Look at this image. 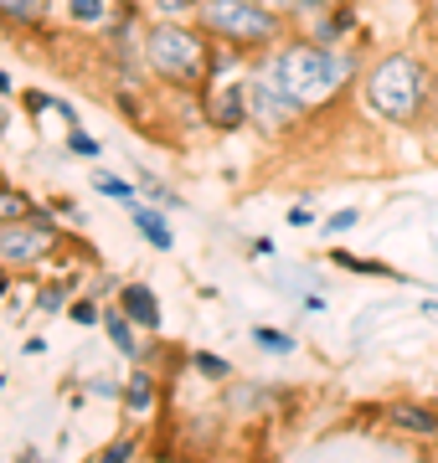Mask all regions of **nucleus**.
<instances>
[{
    "label": "nucleus",
    "mask_w": 438,
    "mask_h": 463,
    "mask_svg": "<svg viewBox=\"0 0 438 463\" xmlns=\"http://www.w3.org/2000/svg\"><path fill=\"white\" fill-rule=\"evenodd\" d=\"M150 392H155V381L139 371V376L124 386V402H129V412H145V407H150Z\"/></svg>",
    "instance_id": "f8f14e48"
},
{
    "label": "nucleus",
    "mask_w": 438,
    "mask_h": 463,
    "mask_svg": "<svg viewBox=\"0 0 438 463\" xmlns=\"http://www.w3.org/2000/svg\"><path fill=\"white\" fill-rule=\"evenodd\" d=\"M371 109L382 118H413L423 103V67L413 57H387L371 72Z\"/></svg>",
    "instance_id": "7ed1b4c3"
},
{
    "label": "nucleus",
    "mask_w": 438,
    "mask_h": 463,
    "mask_svg": "<svg viewBox=\"0 0 438 463\" xmlns=\"http://www.w3.org/2000/svg\"><path fill=\"white\" fill-rule=\"evenodd\" d=\"M243 118H248V88H227L217 99V124L222 129H237Z\"/></svg>",
    "instance_id": "6e6552de"
},
{
    "label": "nucleus",
    "mask_w": 438,
    "mask_h": 463,
    "mask_svg": "<svg viewBox=\"0 0 438 463\" xmlns=\"http://www.w3.org/2000/svg\"><path fill=\"white\" fill-rule=\"evenodd\" d=\"M0 11H5V16H16V21H32L36 16V0H0Z\"/></svg>",
    "instance_id": "6ab92c4d"
},
{
    "label": "nucleus",
    "mask_w": 438,
    "mask_h": 463,
    "mask_svg": "<svg viewBox=\"0 0 438 463\" xmlns=\"http://www.w3.org/2000/svg\"><path fill=\"white\" fill-rule=\"evenodd\" d=\"M103 330H109V340H114L124 355H135V330H129V315L119 309V315H103Z\"/></svg>",
    "instance_id": "9b49d317"
},
{
    "label": "nucleus",
    "mask_w": 438,
    "mask_h": 463,
    "mask_svg": "<svg viewBox=\"0 0 438 463\" xmlns=\"http://www.w3.org/2000/svg\"><path fill=\"white\" fill-rule=\"evenodd\" d=\"M36 304H42V309H62V288H42Z\"/></svg>",
    "instance_id": "393cba45"
},
{
    "label": "nucleus",
    "mask_w": 438,
    "mask_h": 463,
    "mask_svg": "<svg viewBox=\"0 0 438 463\" xmlns=\"http://www.w3.org/2000/svg\"><path fill=\"white\" fill-rule=\"evenodd\" d=\"M26 216H36V206L21 191H0V227H11V222H26Z\"/></svg>",
    "instance_id": "9d476101"
},
{
    "label": "nucleus",
    "mask_w": 438,
    "mask_h": 463,
    "mask_svg": "<svg viewBox=\"0 0 438 463\" xmlns=\"http://www.w3.org/2000/svg\"><path fill=\"white\" fill-rule=\"evenodd\" d=\"M135 222H139V232L150 237L155 248H170V227H166V222H160L155 212H135Z\"/></svg>",
    "instance_id": "ddd939ff"
},
{
    "label": "nucleus",
    "mask_w": 438,
    "mask_h": 463,
    "mask_svg": "<svg viewBox=\"0 0 438 463\" xmlns=\"http://www.w3.org/2000/svg\"><path fill=\"white\" fill-rule=\"evenodd\" d=\"M103 11H109L103 0H68V16H72V21H83V26H93V21H103Z\"/></svg>",
    "instance_id": "2eb2a0df"
},
{
    "label": "nucleus",
    "mask_w": 438,
    "mask_h": 463,
    "mask_svg": "<svg viewBox=\"0 0 438 463\" xmlns=\"http://www.w3.org/2000/svg\"><path fill=\"white\" fill-rule=\"evenodd\" d=\"M248 109H258L263 129H284V124H294L300 103H294V93L284 88V78H279V67L273 62L253 72V83H248Z\"/></svg>",
    "instance_id": "39448f33"
},
{
    "label": "nucleus",
    "mask_w": 438,
    "mask_h": 463,
    "mask_svg": "<svg viewBox=\"0 0 438 463\" xmlns=\"http://www.w3.org/2000/svg\"><path fill=\"white\" fill-rule=\"evenodd\" d=\"M99 191H103V196H114V201H129V196H135V191H129V181H119V175H109V170L99 175Z\"/></svg>",
    "instance_id": "f3484780"
},
{
    "label": "nucleus",
    "mask_w": 438,
    "mask_h": 463,
    "mask_svg": "<svg viewBox=\"0 0 438 463\" xmlns=\"http://www.w3.org/2000/svg\"><path fill=\"white\" fill-rule=\"evenodd\" d=\"M68 149L72 155H83V160H93V155H99V139H88L83 129H68Z\"/></svg>",
    "instance_id": "a211bd4d"
},
{
    "label": "nucleus",
    "mask_w": 438,
    "mask_h": 463,
    "mask_svg": "<svg viewBox=\"0 0 438 463\" xmlns=\"http://www.w3.org/2000/svg\"><path fill=\"white\" fill-rule=\"evenodd\" d=\"M273 67H279V78H284V88L294 93L300 109H320V103H330L340 93V83L351 78V62H346L340 52L320 47V42L284 47Z\"/></svg>",
    "instance_id": "f257e3e1"
},
{
    "label": "nucleus",
    "mask_w": 438,
    "mask_h": 463,
    "mask_svg": "<svg viewBox=\"0 0 438 463\" xmlns=\"http://www.w3.org/2000/svg\"><path fill=\"white\" fill-rule=\"evenodd\" d=\"M52 237H57V227L42 212L32 216V227L26 222H11V227H0V258L5 263H36L52 248Z\"/></svg>",
    "instance_id": "423d86ee"
},
{
    "label": "nucleus",
    "mask_w": 438,
    "mask_h": 463,
    "mask_svg": "<svg viewBox=\"0 0 438 463\" xmlns=\"http://www.w3.org/2000/svg\"><path fill=\"white\" fill-rule=\"evenodd\" d=\"M202 26L227 36V42H237V47H258V42L273 36L279 21L258 0H202Z\"/></svg>",
    "instance_id": "20e7f679"
},
{
    "label": "nucleus",
    "mask_w": 438,
    "mask_h": 463,
    "mask_svg": "<svg viewBox=\"0 0 438 463\" xmlns=\"http://www.w3.org/2000/svg\"><path fill=\"white\" fill-rule=\"evenodd\" d=\"M392 422L407 432H428V438H438V417L423 412V407H392Z\"/></svg>",
    "instance_id": "1a4fd4ad"
},
{
    "label": "nucleus",
    "mask_w": 438,
    "mask_h": 463,
    "mask_svg": "<svg viewBox=\"0 0 438 463\" xmlns=\"http://www.w3.org/2000/svg\"><path fill=\"white\" fill-rule=\"evenodd\" d=\"M273 5H284V11H325V5H336V0H273Z\"/></svg>",
    "instance_id": "4be33fe9"
},
{
    "label": "nucleus",
    "mask_w": 438,
    "mask_h": 463,
    "mask_svg": "<svg viewBox=\"0 0 438 463\" xmlns=\"http://www.w3.org/2000/svg\"><path fill=\"white\" fill-rule=\"evenodd\" d=\"M5 88H11V83H5V72H0V93H5Z\"/></svg>",
    "instance_id": "bb28decb"
},
{
    "label": "nucleus",
    "mask_w": 438,
    "mask_h": 463,
    "mask_svg": "<svg viewBox=\"0 0 438 463\" xmlns=\"http://www.w3.org/2000/svg\"><path fill=\"white\" fill-rule=\"evenodd\" d=\"M145 57H150V67L160 78H170V83H202L206 78V47L186 26H150Z\"/></svg>",
    "instance_id": "f03ea898"
},
{
    "label": "nucleus",
    "mask_w": 438,
    "mask_h": 463,
    "mask_svg": "<svg viewBox=\"0 0 438 463\" xmlns=\"http://www.w3.org/2000/svg\"><path fill=\"white\" fill-rule=\"evenodd\" d=\"M0 134H5V109H0Z\"/></svg>",
    "instance_id": "cd10ccee"
},
{
    "label": "nucleus",
    "mask_w": 438,
    "mask_h": 463,
    "mask_svg": "<svg viewBox=\"0 0 438 463\" xmlns=\"http://www.w3.org/2000/svg\"><path fill=\"white\" fill-rule=\"evenodd\" d=\"M258 345H269V350H294V340L279 330H258Z\"/></svg>",
    "instance_id": "412c9836"
},
{
    "label": "nucleus",
    "mask_w": 438,
    "mask_h": 463,
    "mask_svg": "<svg viewBox=\"0 0 438 463\" xmlns=\"http://www.w3.org/2000/svg\"><path fill=\"white\" fill-rule=\"evenodd\" d=\"M346 26H351V16H346V11H340V16L320 21V26H315V32H309V42H320V47H330V42H336V36H346Z\"/></svg>",
    "instance_id": "4468645a"
},
{
    "label": "nucleus",
    "mask_w": 438,
    "mask_h": 463,
    "mask_svg": "<svg viewBox=\"0 0 438 463\" xmlns=\"http://www.w3.org/2000/svg\"><path fill=\"white\" fill-rule=\"evenodd\" d=\"M119 309L129 315V325H150V330L160 325V298H155L145 283H129V288L119 294Z\"/></svg>",
    "instance_id": "0eeeda50"
},
{
    "label": "nucleus",
    "mask_w": 438,
    "mask_h": 463,
    "mask_svg": "<svg viewBox=\"0 0 438 463\" xmlns=\"http://www.w3.org/2000/svg\"><path fill=\"white\" fill-rule=\"evenodd\" d=\"M196 365H202L206 376H227V365H222L217 355H196Z\"/></svg>",
    "instance_id": "b1692460"
},
{
    "label": "nucleus",
    "mask_w": 438,
    "mask_h": 463,
    "mask_svg": "<svg viewBox=\"0 0 438 463\" xmlns=\"http://www.w3.org/2000/svg\"><path fill=\"white\" fill-rule=\"evenodd\" d=\"M72 319H78V325H93V319H99V309H93V304H78V309H72Z\"/></svg>",
    "instance_id": "a878e982"
},
{
    "label": "nucleus",
    "mask_w": 438,
    "mask_h": 463,
    "mask_svg": "<svg viewBox=\"0 0 438 463\" xmlns=\"http://www.w3.org/2000/svg\"><path fill=\"white\" fill-rule=\"evenodd\" d=\"M0 294H5V279H0Z\"/></svg>",
    "instance_id": "c756f323"
},
{
    "label": "nucleus",
    "mask_w": 438,
    "mask_h": 463,
    "mask_svg": "<svg viewBox=\"0 0 438 463\" xmlns=\"http://www.w3.org/2000/svg\"><path fill=\"white\" fill-rule=\"evenodd\" d=\"M428 315H438V304H428Z\"/></svg>",
    "instance_id": "c85d7f7f"
},
{
    "label": "nucleus",
    "mask_w": 438,
    "mask_h": 463,
    "mask_svg": "<svg viewBox=\"0 0 438 463\" xmlns=\"http://www.w3.org/2000/svg\"><path fill=\"white\" fill-rule=\"evenodd\" d=\"M129 453H135V443H129V438H124V443L103 448V458H99V463H129Z\"/></svg>",
    "instance_id": "aec40b11"
},
{
    "label": "nucleus",
    "mask_w": 438,
    "mask_h": 463,
    "mask_svg": "<svg viewBox=\"0 0 438 463\" xmlns=\"http://www.w3.org/2000/svg\"><path fill=\"white\" fill-rule=\"evenodd\" d=\"M351 222H361V212H336L330 222H325V227H330V232H346Z\"/></svg>",
    "instance_id": "5701e85b"
},
{
    "label": "nucleus",
    "mask_w": 438,
    "mask_h": 463,
    "mask_svg": "<svg viewBox=\"0 0 438 463\" xmlns=\"http://www.w3.org/2000/svg\"><path fill=\"white\" fill-rule=\"evenodd\" d=\"M336 263L340 268H356V273H371V279H392L382 263H361V258H351V252H336Z\"/></svg>",
    "instance_id": "dca6fc26"
}]
</instances>
